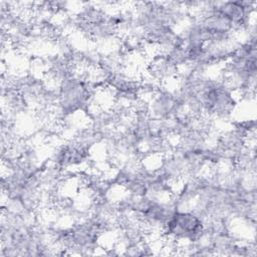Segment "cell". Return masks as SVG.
Wrapping results in <instances>:
<instances>
[{
  "instance_id": "6da1fadb",
  "label": "cell",
  "mask_w": 257,
  "mask_h": 257,
  "mask_svg": "<svg viewBox=\"0 0 257 257\" xmlns=\"http://www.w3.org/2000/svg\"><path fill=\"white\" fill-rule=\"evenodd\" d=\"M163 237L177 242H196L204 234V220L195 211L176 210L163 230Z\"/></svg>"
}]
</instances>
